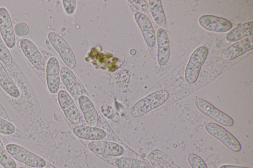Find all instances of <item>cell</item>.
I'll use <instances>...</instances> for the list:
<instances>
[{
    "mask_svg": "<svg viewBox=\"0 0 253 168\" xmlns=\"http://www.w3.org/2000/svg\"><path fill=\"white\" fill-rule=\"evenodd\" d=\"M114 165L117 168H150L145 161L138 159L126 157L117 158Z\"/></svg>",
    "mask_w": 253,
    "mask_h": 168,
    "instance_id": "cell-17",
    "label": "cell"
},
{
    "mask_svg": "<svg viewBox=\"0 0 253 168\" xmlns=\"http://www.w3.org/2000/svg\"><path fill=\"white\" fill-rule=\"evenodd\" d=\"M66 88L70 96L75 99H78L79 97L82 95V88L78 80L74 81L71 84L66 86Z\"/></svg>",
    "mask_w": 253,
    "mask_h": 168,
    "instance_id": "cell-30",
    "label": "cell"
},
{
    "mask_svg": "<svg viewBox=\"0 0 253 168\" xmlns=\"http://www.w3.org/2000/svg\"><path fill=\"white\" fill-rule=\"evenodd\" d=\"M0 86L10 97L17 99L21 95L18 87L10 77L0 61Z\"/></svg>",
    "mask_w": 253,
    "mask_h": 168,
    "instance_id": "cell-15",
    "label": "cell"
},
{
    "mask_svg": "<svg viewBox=\"0 0 253 168\" xmlns=\"http://www.w3.org/2000/svg\"><path fill=\"white\" fill-rule=\"evenodd\" d=\"M17 168H23V167H18Z\"/></svg>",
    "mask_w": 253,
    "mask_h": 168,
    "instance_id": "cell-34",
    "label": "cell"
},
{
    "mask_svg": "<svg viewBox=\"0 0 253 168\" xmlns=\"http://www.w3.org/2000/svg\"><path fill=\"white\" fill-rule=\"evenodd\" d=\"M84 119L88 126L96 127L98 120V114L96 108L83 113Z\"/></svg>",
    "mask_w": 253,
    "mask_h": 168,
    "instance_id": "cell-26",
    "label": "cell"
},
{
    "mask_svg": "<svg viewBox=\"0 0 253 168\" xmlns=\"http://www.w3.org/2000/svg\"><path fill=\"white\" fill-rule=\"evenodd\" d=\"M60 67L55 57H50L45 65L46 82L49 92L54 94L59 91L60 85Z\"/></svg>",
    "mask_w": 253,
    "mask_h": 168,
    "instance_id": "cell-9",
    "label": "cell"
},
{
    "mask_svg": "<svg viewBox=\"0 0 253 168\" xmlns=\"http://www.w3.org/2000/svg\"><path fill=\"white\" fill-rule=\"evenodd\" d=\"M47 39L66 67L70 69L74 68L76 64L75 57L66 41L54 32L48 33Z\"/></svg>",
    "mask_w": 253,
    "mask_h": 168,
    "instance_id": "cell-5",
    "label": "cell"
},
{
    "mask_svg": "<svg viewBox=\"0 0 253 168\" xmlns=\"http://www.w3.org/2000/svg\"><path fill=\"white\" fill-rule=\"evenodd\" d=\"M45 168V167H44V168Z\"/></svg>",
    "mask_w": 253,
    "mask_h": 168,
    "instance_id": "cell-35",
    "label": "cell"
},
{
    "mask_svg": "<svg viewBox=\"0 0 253 168\" xmlns=\"http://www.w3.org/2000/svg\"><path fill=\"white\" fill-rule=\"evenodd\" d=\"M253 34V22H248L230 31L225 39L229 42H237Z\"/></svg>",
    "mask_w": 253,
    "mask_h": 168,
    "instance_id": "cell-16",
    "label": "cell"
},
{
    "mask_svg": "<svg viewBox=\"0 0 253 168\" xmlns=\"http://www.w3.org/2000/svg\"><path fill=\"white\" fill-rule=\"evenodd\" d=\"M194 103L200 111L217 123L225 127H231L234 125V120L230 116L218 109L205 100L197 98Z\"/></svg>",
    "mask_w": 253,
    "mask_h": 168,
    "instance_id": "cell-6",
    "label": "cell"
},
{
    "mask_svg": "<svg viewBox=\"0 0 253 168\" xmlns=\"http://www.w3.org/2000/svg\"><path fill=\"white\" fill-rule=\"evenodd\" d=\"M21 49L32 66L38 70L45 67L44 58L36 45L30 39L23 38L20 42Z\"/></svg>",
    "mask_w": 253,
    "mask_h": 168,
    "instance_id": "cell-8",
    "label": "cell"
},
{
    "mask_svg": "<svg viewBox=\"0 0 253 168\" xmlns=\"http://www.w3.org/2000/svg\"><path fill=\"white\" fill-rule=\"evenodd\" d=\"M187 160L192 168H208L204 161L197 154H189Z\"/></svg>",
    "mask_w": 253,
    "mask_h": 168,
    "instance_id": "cell-28",
    "label": "cell"
},
{
    "mask_svg": "<svg viewBox=\"0 0 253 168\" xmlns=\"http://www.w3.org/2000/svg\"><path fill=\"white\" fill-rule=\"evenodd\" d=\"M5 146L8 153L14 160L34 168H44L46 166L47 163L43 158L21 145L10 143Z\"/></svg>",
    "mask_w": 253,
    "mask_h": 168,
    "instance_id": "cell-2",
    "label": "cell"
},
{
    "mask_svg": "<svg viewBox=\"0 0 253 168\" xmlns=\"http://www.w3.org/2000/svg\"><path fill=\"white\" fill-rule=\"evenodd\" d=\"M253 48V36H251L235 42L228 47L224 53L226 60L230 61L246 52L252 50Z\"/></svg>",
    "mask_w": 253,
    "mask_h": 168,
    "instance_id": "cell-14",
    "label": "cell"
},
{
    "mask_svg": "<svg viewBox=\"0 0 253 168\" xmlns=\"http://www.w3.org/2000/svg\"><path fill=\"white\" fill-rule=\"evenodd\" d=\"M150 12L155 22L160 27H165L166 19L162 1L160 0H149Z\"/></svg>",
    "mask_w": 253,
    "mask_h": 168,
    "instance_id": "cell-18",
    "label": "cell"
},
{
    "mask_svg": "<svg viewBox=\"0 0 253 168\" xmlns=\"http://www.w3.org/2000/svg\"><path fill=\"white\" fill-rule=\"evenodd\" d=\"M60 76L65 87L77 80L73 72L67 67H63L60 68Z\"/></svg>",
    "mask_w": 253,
    "mask_h": 168,
    "instance_id": "cell-25",
    "label": "cell"
},
{
    "mask_svg": "<svg viewBox=\"0 0 253 168\" xmlns=\"http://www.w3.org/2000/svg\"><path fill=\"white\" fill-rule=\"evenodd\" d=\"M78 103L82 113L95 108L91 100L85 95H82L79 97Z\"/></svg>",
    "mask_w": 253,
    "mask_h": 168,
    "instance_id": "cell-29",
    "label": "cell"
},
{
    "mask_svg": "<svg viewBox=\"0 0 253 168\" xmlns=\"http://www.w3.org/2000/svg\"><path fill=\"white\" fill-rule=\"evenodd\" d=\"M208 53V49L205 46H201L193 52L189 59L184 73L185 80L187 84L192 85L197 81Z\"/></svg>",
    "mask_w": 253,
    "mask_h": 168,
    "instance_id": "cell-3",
    "label": "cell"
},
{
    "mask_svg": "<svg viewBox=\"0 0 253 168\" xmlns=\"http://www.w3.org/2000/svg\"><path fill=\"white\" fill-rule=\"evenodd\" d=\"M107 141L103 140L90 141L87 146L88 149L92 153L99 155H105Z\"/></svg>",
    "mask_w": 253,
    "mask_h": 168,
    "instance_id": "cell-23",
    "label": "cell"
},
{
    "mask_svg": "<svg viewBox=\"0 0 253 168\" xmlns=\"http://www.w3.org/2000/svg\"><path fill=\"white\" fill-rule=\"evenodd\" d=\"M157 41V61L161 67L165 66L170 56V45L168 35L163 28L159 29L156 33Z\"/></svg>",
    "mask_w": 253,
    "mask_h": 168,
    "instance_id": "cell-12",
    "label": "cell"
},
{
    "mask_svg": "<svg viewBox=\"0 0 253 168\" xmlns=\"http://www.w3.org/2000/svg\"><path fill=\"white\" fill-rule=\"evenodd\" d=\"M198 22L204 29L215 33H225L230 30L232 27L231 23L228 20L211 15L201 16Z\"/></svg>",
    "mask_w": 253,
    "mask_h": 168,
    "instance_id": "cell-10",
    "label": "cell"
},
{
    "mask_svg": "<svg viewBox=\"0 0 253 168\" xmlns=\"http://www.w3.org/2000/svg\"><path fill=\"white\" fill-rule=\"evenodd\" d=\"M73 133L79 138L85 140H103L107 136V133L103 129L88 125L76 126L73 129Z\"/></svg>",
    "mask_w": 253,
    "mask_h": 168,
    "instance_id": "cell-13",
    "label": "cell"
},
{
    "mask_svg": "<svg viewBox=\"0 0 253 168\" xmlns=\"http://www.w3.org/2000/svg\"><path fill=\"white\" fill-rule=\"evenodd\" d=\"M62 2L66 13L68 15L74 14L76 8V1L75 0H63Z\"/></svg>",
    "mask_w": 253,
    "mask_h": 168,
    "instance_id": "cell-32",
    "label": "cell"
},
{
    "mask_svg": "<svg viewBox=\"0 0 253 168\" xmlns=\"http://www.w3.org/2000/svg\"><path fill=\"white\" fill-rule=\"evenodd\" d=\"M16 128L13 124L0 117V133L10 135L14 134Z\"/></svg>",
    "mask_w": 253,
    "mask_h": 168,
    "instance_id": "cell-27",
    "label": "cell"
},
{
    "mask_svg": "<svg viewBox=\"0 0 253 168\" xmlns=\"http://www.w3.org/2000/svg\"><path fill=\"white\" fill-rule=\"evenodd\" d=\"M128 2L140 12L144 14H149L150 9L148 3L144 0H128Z\"/></svg>",
    "mask_w": 253,
    "mask_h": 168,
    "instance_id": "cell-31",
    "label": "cell"
},
{
    "mask_svg": "<svg viewBox=\"0 0 253 168\" xmlns=\"http://www.w3.org/2000/svg\"><path fill=\"white\" fill-rule=\"evenodd\" d=\"M134 17L146 44L150 48L154 47L156 45V37L150 21L144 14L138 11L134 14Z\"/></svg>",
    "mask_w": 253,
    "mask_h": 168,
    "instance_id": "cell-11",
    "label": "cell"
},
{
    "mask_svg": "<svg viewBox=\"0 0 253 168\" xmlns=\"http://www.w3.org/2000/svg\"><path fill=\"white\" fill-rule=\"evenodd\" d=\"M0 61L6 66H11L13 63L12 55L1 37H0Z\"/></svg>",
    "mask_w": 253,
    "mask_h": 168,
    "instance_id": "cell-24",
    "label": "cell"
},
{
    "mask_svg": "<svg viewBox=\"0 0 253 168\" xmlns=\"http://www.w3.org/2000/svg\"><path fill=\"white\" fill-rule=\"evenodd\" d=\"M125 152L124 148L120 144L112 141H107L105 155L119 157L122 156Z\"/></svg>",
    "mask_w": 253,
    "mask_h": 168,
    "instance_id": "cell-20",
    "label": "cell"
},
{
    "mask_svg": "<svg viewBox=\"0 0 253 168\" xmlns=\"http://www.w3.org/2000/svg\"><path fill=\"white\" fill-rule=\"evenodd\" d=\"M57 101L62 111L75 104L70 95L64 90L58 92Z\"/></svg>",
    "mask_w": 253,
    "mask_h": 168,
    "instance_id": "cell-21",
    "label": "cell"
},
{
    "mask_svg": "<svg viewBox=\"0 0 253 168\" xmlns=\"http://www.w3.org/2000/svg\"><path fill=\"white\" fill-rule=\"evenodd\" d=\"M0 165L3 168H17V163L7 151L0 138Z\"/></svg>",
    "mask_w": 253,
    "mask_h": 168,
    "instance_id": "cell-19",
    "label": "cell"
},
{
    "mask_svg": "<svg viewBox=\"0 0 253 168\" xmlns=\"http://www.w3.org/2000/svg\"><path fill=\"white\" fill-rule=\"evenodd\" d=\"M205 129L210 134L219 140L231 151L237 152L241 150V145L237 139L219 124L209 122L205 125Z\"/></svg>",
    "mask_w": 253,
    "mask_h": 168,
    "instance_id": "cell-4",
    "label": "cell"
},
{
    "mask_svg": "<svg viewBox=\"0 0 253 168\" xmlns=\"http://www.w3.org/2000/svg\"><path fill=\"white\" fill-rule=\"evenodd\" d=\"M0 34L8 48L12 49L15 46V34L9 13L3 6L0 7Z\"/></svg>",
    "mask_w": 253,
    "mask_h": 168,
    "instance_id": "cell-7",
    "label": "cell"
},
{
    "mask_svg": "<svg viewBox=\"0 0 253 168\" xmlns=\"http://www.w3.org/2000/svg\"><path fill=\"white\" fill-rule=\"evenodd\" d=\"M219 168H251L249 167H244V166H239L236 165H223L220 166Z\"/></svg>",
    "mask_w": 253,
    "mask_h": 168,
    "instance_id": "cell-33",
    "label": "cell"
},
{
    "mask_svg": "<svg viewBox=\"0 0 253 168\" xmlns=\"http://www.w3.org/2000/svg\"><path fill=\"white\" fill-rule=\"evenodd\" d=\"M169 97V93L167 90L154 92L133 105L130 110V115L134 118L140 117L162 105Z\"/></svg>",
    "mask_w": 253,
    "mask_h": 168,
    "instance_id": "cell-1",
    "label": "cell"
},
{
    "mask_svg": "<svg viewBox=\"0 0 253 168\" xmlns=\"http://www.w3.org/2000/svg\"><path fill=\"white\" fill-rule=\"evenodd\" d=\"M66 119L71 123L77 124L81 120L80 112L75 104L63 110Z\"/></svg>",
    "mask_w": 253,
    "mask_h": 168,
    "instance_id": "cell-22",
    "label": "cell"
}]
</instances>
